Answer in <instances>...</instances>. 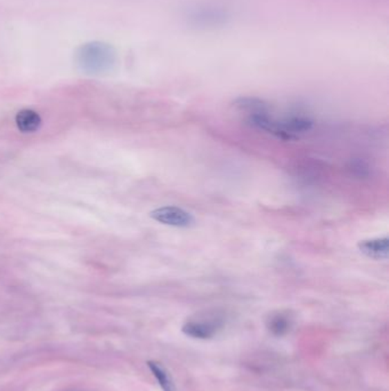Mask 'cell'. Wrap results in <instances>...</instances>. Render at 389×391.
Returning a JSON list of instances; mask_svg holds the SVG:
<instances>
[{
  "label": "cell",
  "instance_id": "ba28073f",
  "mask_svg": "<svg viewBox=\"0 0 389 391\" xmlns=\"http://www.w3.org/2000/svg\"><path fill=\"white\" fill-rule=\"evenodd\" d=\"M147 366L150 368L151 372L153 373L154 378L157 379L159 385H160L162 390L176 391L171 374L168 373L167 370L164 367L162 364L154 362V361H150V362H147Z\"/></svg>",
  "mask_w": 389,
  "mask_h": 391
},
{
  "label": "cell",
  "instance_id": "30bf717a",
  "mask_svg": "<svg viewBox=\"0 0 389 391\" xmlns=\"http://www.w3.org/2000/svg\"><path fill=\"white\" fill-rule=\"evenodd\" d=\"M350 170L357 176H366L369 173V167L362 161H352Z\"/></svg>",
  "mask_w": 389,
  "mask_h": 391
},
{
  "label": "cell",
  "instance_id": "9c48e42d",
  "mask_svg": "<svg viewBox=\"0 0 389 391\" xmlns=\"http://www.w3.org/2000/svg\"><path fill=\"white\" fill-rule=\"evenodd\" d=\"M236 108L247 112L248 115L256 112L268 111V105L265 101L257 98H239L234 102Z\"/></svg>",
  "mask_w": 389,
  "mask_h": 391
},
{
  "label": "cell",
  "instance_id": "7a4b0ae2",
  "mask_svg": "<svg viewBox=\"0 0 389 391\" xmlns=\"http://www.w3.org/2000/svg\"><path fill=\"white\" fill-rule=\"evenodd\" d=\"M185 19L191 26L198 29H217L229 24V10L214 3H203L191 7L185 13Z\"/></svg>",
  "mask_w": 389,
  "mask_h": 391
},
{
  "label": "cell",
  "instance_id": "6da1fadb",
  "mask_svg": "<svg viewBox=\"0 0 389 391\" xmlns=\"http://www.w3.org/2000/svg\"><path fill=\"white\" fill-rule=\"evenodd\" d=\"M75 62L82 73L99 76L111 71L117 63V51L110 44L92 42L79 47Z\"/></svg>",
  "mask_w": 389,
  "mask_h": 391
},
{
  "label": "cell",
  "instance_id": "5b68a950",
  "mask_svg": "<svg viewBox=\"0 0 389 391\" xmlns=\"http://www.w3.org/2000/svg\"><path fill=\"white\" fill-rule=\"evenodd\" d=\"M361 253L373 260H386L389 255V238H372V239L362 240L357 245Z\"/></svg>",
  "mask_w": 389,
  "mask_h": 391
},
{
  "label": "cell",
  "instance_id": "8992f818",
  "mask_svg": "<svg viewBox=\"0 0 389 391\" xmlns=\"http://www.w3.org/2000/svg\"><path fill=\"white\" fill-rule=\"evenodd\" d=\"M17 129L22 133H35L43 125V119L39 113L31 109H23L17 112L15 117Z\"/></svg>",
  "mask_w": 389,
  "mask_h": 391
},
{
  "label": "cell",
  "instance_id": "3957f363",
  "mask_svg": "<svg viewBox=\"0 0 389 391\" xmlns=\"http://www.w3.org/2000/svg\"><path fill=\"white\" fill-rule=\"evenodd\" d=\"M224 320L222 317L215 313L198 316L191 318L182 327L184 334L194 339H211L222 329Z\"/></svg>",
  "mask_w": 389,
  "mask_h": 391
},
{
  "label": "cell",
  "instance_id": "52a82bcc",
  "mask_svg": "<svg viewBox=\"0 0 389 391\" xmlns=\"http://www.w3.org/2000/svg\"><path fill=\"white\" fill-rule=\"evenodd\" d=\"M292 316L288 313H275L269 316L267 319V329L271 334L278 338L285 336L288 334L292 329Z\"/></svg>",
  "mask_w": 389,
  "mask_h": 391
},
{
  "label": "cell",
  "instance_id": "277c9868",
  "mask_svg": "<svg viewBox=\"0 0 389 391\" xmlns=\"http://www.w3.org/2000/svg\"><path fill=\"white\" fill-rule=\"evenodd\" d=\"M150 217L159 224L175 228H191L196 224L193 215L177 206H162L155 208L150 213Z\"/></svg>",
  "mask_w": 389,
  "mask_h": 391
}]
</instances>
